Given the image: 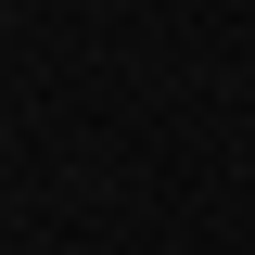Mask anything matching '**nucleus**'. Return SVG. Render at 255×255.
<instances>
[]
</instances>
